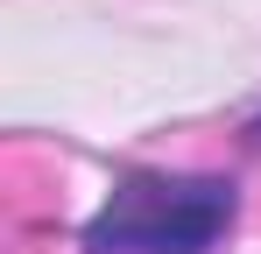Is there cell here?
Instances as JSON below:
<instances>
[{
    "instance_id": "1",
    "label": "cell",
    "mask_w": 261,
    "mask_h": 254,
    "mask_svg": "<svg viewBox=\"0 0 261 254\" xmlns=\"http://www.w3.org/2000/svg\"><path fill=\"white\" fill-rule=\"evenodd\" d=\"M233 226V184L219 176H120L92 212V254H205Z\"/></svg>"
}]
</instances>
